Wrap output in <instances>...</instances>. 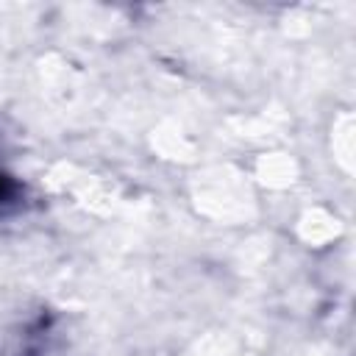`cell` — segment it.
Instances as JSON below:
<instances>
[{
	"label": "cell",
	"mask_w": 356,
	"mask_h": 356,
	"mask_svg": "<svg viewBox=\"0 0 356 356\" xmlns=\"http://www.w3.org/2000/svg\"><path fill=\"white\" fill-rule=\"evenodd\" d=\"M44 337H47V320L42 317V320L31 323V325L22 331V337H19L17 342L8 345V353H11V356H39Z\"/></svg>",
	"instance_id": "6da1fadb"
},
{
	"label": "cell",
	"mask_w": 356,
	"mask_h": 356,
	"mask_svg": "<svg viewBox=\"0 0 356 356\" xmlns=\"http://www.w3.org/2000/svg\"><path fill=\"white\" fill-rule=\"evenodd\" d=\"M22 206V184L0 170V214L17 211Z\"/></svg>",
	"instance_id": "7a4b0ae2"
}]
</instances>
